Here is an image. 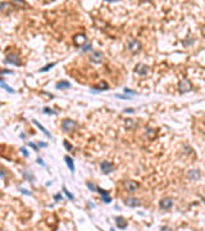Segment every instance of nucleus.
<instances>
[{
    "instance_id": "obj_34",
    "label": "nucleus",
    "mask_w": 205,
    "mask_h": 231,
    "mask_svg": "<svg viewBox=\"0 0 205 231\" xmlns=\"http://www.w3.org/2000/svg\"><path fill=\"white\" fill-rule=\"evenodd\" d=\"M21 152H22V154L24 157H28V152L26 150V148H21Z\"/></svg>"
},
{
    "instance_id": "obj_39",
    "label": "nucleus",
    "mask_w": 205,
    "mask_h": 231,
    "mask_svg": "<svg viewBox=\"0 0 205 231\" xmlns=\"http://www.w3.org/2000/svg\"><path fill=\"white\" fill-rule=\"evenodd\" d=\"M192 42H194V40H187V41H183V45H185V46H187V45L192 44Z\"/></svg>"
},
{
    "instance_id": "obj_30",
    "label": "nucleus",
    "mask_w": 205,
    "mask_h": 231,
    "mask_svg": "<svg viewBox=\"0 0 205 231\" xmlns=\"http://www.w3.org/2000/svg\"><path fill=\"white\" fill-rule=\"evenodd\" d=\"M101 198H103V202H104V203H107V204H109L112 202V199H110L109 195H104V197H101Z\"/></svg>"
},
{
    "instance_id": "obj_12",
    "label": "nucleus",
    "mask_w": 205,
    "mask_h": 231,
    "mask_svg": "<svg viewBox=\"0 0 205 231\" xmlns=\"http://www.w3.org/2000/svg\"><path fill=\"white\" fill-rule=\"evenodd\" d=\"M200 177H201V172H200V169H197V168L190 169V171L187 172V179H189V180L196 181V180H199Z\"/></svg>"
},
{
    "instance_id": "obj_24",
    "label": "nucleus",
    "mask_w": 205,
    "mask_h": 231,
    "mask_svg": "<svg viewBox=\"0 0 205 231\" xmlns=\"http://www.w3.org/2000/svg\"><path fill=\"white\" fill-rule=\"evenodd\" d=\"M93 51V45L91 44H85L82 46V53H86V51Z\"/></svg>"
},
{
    "instance_id": "obj_23",
    "label": "nucleus",
    "mask_w": 205,
    "mask_h": 231,
    "mask_svg": "<svg viewBox=\"0 0 205 231\" xmlns=\"http://www.w3.org/2000/svg\"><path fill=\"white\" fill-rule=\"evenodd\" d=\"M63 193H64V194L67 195V197H68L69 200H75V197H73V195L70 194L68 190H67V187H65V186H63Z\"/></svg>"
},
{
    "instance_id": "obj_41",
    "label": "nucleus",
    "mask_w": 205,
    "mask_h": 231,
    "mask_svg": "<svg viewBox=\"0 0 205 231\" xmlns=\"http://www.w3.org/2000/svg\"><path fill=\"white\" fill-rule=\"evenodd\" d=\"M1 177H3V179H4V177H5V169H4V168L1 169Z\"/></svg>"
},
{
    "instance_id": "obj_9",
    "label": "nucleus",
    "mask_w": 205,
    "mask_h": 231,
    "mask_svg": "<svg viewBox=\"0 0 205 231\" xmlns=\"http://www.w3.org/2000/svg\"><path fill=\"white\" fill-rule=\"evenodd\" d=\"M125 204L127 205V207H130V208H136V207H140V205H141V202H140L139 198L130 197V198L125 199Z\"/></svg>"
},
{
    "instance_id": "obj_18",
    "label": "nucleus",
    "mask_w": 205,
    "mask_h": 231,
    "mask_svg": "<svg viewBox=\"0 0 205 231\" xmlns=\"http://www.w3.org/2000/svg\"><path fill=\"white\" fill-rule=\"evenodd\" d=\"M32 122H33V123H35V125H36V126L38 127V130H40V131H42V132H44V134H45V136H48V137H50V136H51V134H50V132H49V131H48L46 129H45V127H44V126H42V125H41V123H40V122H37V121H36V119H33V121H32Z\"/></svg>"
},
{
    "instance_id": "obj_2",
    "label": "nucleus",
    "mask_w": 205,
    "mask_h": 231,
    "mask_svg": "<svg viewBox=\"0 0 205 231\" xmlns=\"http://www.w3.org/2000/svg\"><path fill=\"white\" fill-rule=\"evenodd\" d=\"M76 126H77V123H76V121H73V119L65 118V119L62 121V130L64 131L65 134L73 132V131H75V129H76Z\"/></svg>"
},
{
    "instance_id": "obj_25",
    "label": "nucleus",
    "mask_w": 205,
    "mask_h": 231,
    "mask_svg": "<svg viewBox=\"0 0 205 231\" xmlns=\"http://www.w3.org/2000/svg\"><path fill=\"white\" fill-rule=\"evenodd\" d=\"M115 98H118V99H125V100H131V97H128V95H125V94H115L114 95Z\"/></svg>"
},
{
    "instance_id": "obj_14",
    "label": "nucleus",
    "mask_w": 205,
    "mask_h": 231,
    "mask_svg": "<svg viewBox=\"0 0 205 231\" xmlns=\"http://www.w3.org/2000/svg\"><path fill=\"white\" fill-rule=\"evenodd\" d=\"M115 223H117V226H118V229H121V230H123V229H126L127 227V221H126V218H123L122 216H118V217H115Z\"/></svg>"
},
{
    "instance_id": "obj_19",
    "label": "nucleus",
    "mask_w": 205,
    "mask_h": 231,
    "mask_svg": "<svg viewBox=\"0 0 205 231\" xmlns=\"http://www.w3.org/2000/svg\"><path fill=\"white\" fill-rule=\"evenodd\" d=\"M145 135H146L149 139H154L155 135H157V130H153L150 127H146V131H145Z\"/></svg>"
},
{
    "instance_id": "obj_29",
    "label": "nucleus",
    "mask_w": 205,
    "mask_h": 231,
    "mask_svg": "<svg viewBox=\"0 0 205 231\" xmlns=\"http://www.w3.org/2000/svg\"><path fill=\"white\" fill-rule=\"evenodd\" d=\"M123 91H125L126 94H130V95H137V92H136V91L131 90V89H128V87H125V89H123Z\"/></svg>"
},
{
    "instance_id": "obj_33",
    "label": "nucleus",
    "mask_w": 205,
    "mask_h": 231,
    "mask_svg": "<svg viewBox=\"0 0 205 231\" xmlns=\"http://www.w3.org/2000/svg\"><path fill=\"white\" fill-rule=\"evenodd\" d=\"M54 199H55L56 202H59V200H63V197H62L61 194H56V195H54Z\"/></svg>"
},
{
    "instance_id": "obj_20",
    "label": "nucleus",
    "mask_w": 205,
    "mask_h": 231,
    "mask_svg": "<svg viewBox=\"0 0 205 231\" xmlns=\"http://www.w3.org/2000/svg\"><path fill=\"white\" fill-rule=\"evenodd\" d=\"M0 85H1V87L4 89V90H6V91H8V92H10V94H14V92H16V91H14L12 87H9L8 85L5 84V81H4V80H1V81H0Z\"/></svg>"
},
{
    "instance_id": "obj_16",
    "label": "nucleus",
    "mask_w": 205,
    "mask_h": 231,
    "mask_svg": "<svg viewBox=\"0 0 205 231\" xmlns=\"http://www.w3.org/2000/svg\"><path fill=\"white\" fill-rule=\"evenodd\" d=\"M55 87L58 89V90H62V89H69L70 87V82H69V81H64V80L59 81V82L55 85Z\"/></svg>"
},
{
    "instance_id": "obj_38",
    "label": "nucleus",
    "mask_w": 205,
    "mask_h": 231,
    "mask_svg": "<svg viewBox=\"0 0 205 231\" xmlns=\"http://www.w3.org/2000/svg\"><path fill=\"white\" fill-rule=\"evenodd\" d=\"M37 163H38V164H41V166H44V167H45V162L42 161L41 158H37Z\"/></svg>"
},
{
    "instance_id": "obj_36",
    "label": "nucleus",
    "mask_w": 205,
    "mask_h": 231,
    "mask_svg": "<svg viewBox=\"0 0 205 231\" xmlns=\"http://www.w3.org/2000/svg\"><path fill=\"white\" fill-rule=\"evenodd\" d=\"M123 113H135V109L133 108H130V109H125Z\"/></svg>"
},
{
    "instance_id": "obj_21",
    "label": "nucleus",
    "mask_w": 205,
    "mask_h": 231,
    "mask_svg": "<svg viewBox=\"0 0 205 231\" xmlns=\"http://www.w3.org/2000/svg\"><path fill=\"white\" fill-rule=\"evenodd\" d=\"M56 64V63L54 62V63H49V64H46L45 67H42V68H40L38 69V72H46V71H49V69H51L53 67H54Z\"/></svg>"
},
{
    "instance_id": "obj_11",
    "label": "nucleus",
    "mask_w": 205,
    "mask_h": 231,
    "mask_svg": "<svg viewBox=\"0 0 205 231\" xmlns=\"http://www.w3.org/2000/svg\"><path fill=\"white\" fill-rule=\"evenodd\" d=\"M135 72L140 76H145V74L149 73V67L145 66L144 63H139L136 67H135Z\"/></svg>"
},
{
    "instance_id": "obj_22",
    "label": "nucleus",
    "mask_w": 205,
    "mask_h": 231,
    "mask_svg": "<svg viewBox=\"0 0 205 231\" xmlns=\"http://www.w3.org/2000/svg\"><path fill=\"white\" fill-rule=\"evenodd\" d=\"M23 175H24V177L30 181V182H33L35 181V177H33V175H31V173H28L27 171H23Z\"/></svg>"
},
{
    "instance_id": "obj_3",
    "label": "nucleus",
    "mask_w": 205,
    "mask_h": 231,
    "mask_svg": "<svg viewBox=\"0 0 205 231\" xmlns=\"http://www.w3.org/2000/svg\"><path fill=\"white\" fill-rule=\"evenodd\" d=\"M192 90V84L190 82L189 79H182L178 82V91L181 94H186V92H190Z\"/></svg>"
},
{
    "instance_id": "obj_10",
    "label": "nucleus",
    "mask_w": 205,
    "mask_h": 231,
    "mask_svg": "<svg viewBox=\"0 0 205 231\" xmlns=\"http://www.w3.org/2000/svg\"><path fill=\"white\" fill-rule=\"evenodd\" d=\"M172 205H173V199L171 198H164L159 202V207H160V209H164V211H169L172 208Z\"/></svg>"
},
{
    "instance_id": "obj_5",
    "label": "nucleus",
    "mask_w": 205,
    "mask_h": 231,
    "mask_svg": "<svg viewBox=\"0 0 205 231\" xmlns=\"http://www.w3.org/2000/svg\"><path fill=\"white\" fill-rule=\"evenodd\" d=\"M100 171L104 173V175H109V173H112L114 171V166L109 161H103L100 163Z\"/></svg>"
},
{
    "instance_id": "obj_8",
    "label": "nucleus",
    "mask_w": 205,
    "mask_h": 231,
    "mask_svg": "<svg viewBox=\"0 0 205 231\" xmlns=\"http://www.w3.org/2000/svg\"><path fill=\"white\" fill-rule=\"evenodd\" d=\"M5 63H9V64H14V66H19V64H21L19 55L16 54V53H10V54L6 55Z\"/></svg>"
},
{
    "instance_id": "obj_40",
    "label": "nucleus",
    "mask_w": 205,
    "mask_h": 231,
    "mask_svg": "<svg viewBox=\"0 0 205 231\" xmlns=\"http://www.w3.org/2000/svg\"><path fill=\"white\" fill-rule=\"evenodd\" d=\"M201 34H203V36L205 37V24H204L203 27H201Z\"/></svg>"
},
{
    "instance_id": "obj_27",
    "label": "nucleus",
    "mask_w": 205,
    "mask_h": 231,
    "mask_svg": "<svg viewBox=\"0 0 205 231\" xmlns=\"http://www.w3.org/2000/svg\"><path fill=\"white\" fill-rule=\"evenodd\" d=\"M86 185H87V187H89V189H90L91 191H96V189H98L96 185H95L94 182H90V181H89V182H87Z\"/></svg>"
},
{
    "instance_id": "obj_28",
    "label": "nucleus",
    "mask_w": 205,
    "mask_h": 231,
    "mask_svg": "<svg viewBox=\"0 0 205 231\" xmlns=\"http://www.w3.org/2000/svg\"><path fill=\"white\" fill-rule=\"evenodd\" d=\"M63 145H64V147H65V149H67V150H68V152H72V150H73V147H72V145H70V144H69L67 140H64V143H63Z\"/></svg>"
},
{
    "instance_id": "obj_37",
    "label": "nucleus",
    "mask_w": 205,
    "mask_h": 231,
    "mask_svg": "<svg viewBox=\"0 0 205 231\" xmlns=\"http://www.w3.org/2000/svg\"><path fill=\"white\" fill-rule=\"evenodd\" d=\"M5 73H10V74H12V73H13V71H9V69H3V71H1V74H5Z\"/></svg>"
},
{
    "instance_id": "obj_32",
    "label": "nucleus",
    "mask_w": 205,
    "mask_h": 231,
    "mask_svg": "<svg viewBox=\"0 0 205 231\" xmlns=\"http://www.w3.org/2000/svg\"><path fill=\"white\" fill-rule=\"evenodd\" d=\"M21 193H23L24 195H31V191H28V190H26V189H23V187H21Z\"/></svg>"
},
{
    "instance_id": "obj_13",
    "label": "nucleus",
    "mask_w": 205,
    "mask_h": 231,
    "mask_svg": "<svg viewBox=\"0 0 205 231\" xmlns=\"http://www.w3.org/2000/svg\"><path fill=\"white\" fill-rule=\"evenodd\" d=\"M109 89V85L105 82V81H101L100 84H98L96 86H95V89H91V92H98V91H107Z\"/></svg>"
},
{
    "instance_id": "obj_1",
    "label": "nucleus",
    "mask_w": 205,
    "mask_h": 231,
    "mask_svg": "<svg viewBox=\"0 0 205 231\" xmlns=\"http://www.w3.org/2000/svg\"><path fill=\"white\" fill-rule=\"evenodd\" d=\"M126 46H127V49H128L131 53H133V54H136V53L141 51V49H142V45H141V42L139 40H136V39H130V40L127 41Z\"/></svg>"
},
{
    "instance_id": "obj_17",
    "label": "nucleus",
    "mask_w": 205,
    "mask_h": 231,
    "mask_svg": "<svg viewBox=\"0 0 205 231\" xmlns=\"http://www.w3.org/2000/svg\"><path fill=\"white\" fill-rule=\"evenodd\" d=\"M64 161H65V163H67V166H68V168L70 169V172H75V163H73V161H72V158L69 157V155H65L64 157Z\"/></svg>"
},
{
    "instance_id": "obj_31",
    "label": "nucleus",
    "mask_w": 205,
    "mask_h": 231,
    "mask_svg": "<svg viewBox=\"0 0 205 231\" xmlns=\"http://www.w3.org/2000/svg\"><path fill=\"white\" fill-rule=\"evenodd\" d=\"M28 145H30V147H31V148H32V149H33V150H35V152H38V145H36V144H33V143H31V141H30V143H28Z\"/></svg>"
},
{
    "instance_id": "obj_26",
    "label": "nucleus",
    "mask_w": 205,
    "mask_h": 231,
    "mask_svg": "<svg viewBox=\"0 0 205 231\" xmlns=\"http://www.w3.org/2000/svg\"><path fill=\"white\" fill-rule=\"evenodd\" d=\"M45 113V114H53L55 116L56 114V111H54V109H50V108H44V111H42Z\"/></svg>"
},
{
    "instance_id": "obj_15",
    "label": "nucleus",
    "mask_w": 205,
    "mask_h": 231,
    "mask_svg": "<svg viewBox=\"0 0 205 231\" xmlns=\"http://www.w3.org/2000/svg\"><path fill=\"white\" fill-rule=\"evenodd\" d=\"M125 126H126V129H128V130L136 129V127H137V121H133L132 118H127L125 121Z\"/></svg>"
},
{
    "instance_id": "obj_7",
    "label": "nucleus",
    "mask_w": 205,
    "mask_h": 231,
    "mask_svg": "<svg viewBox=\"0 0 205 231\" xmlns=\"http://www.w3.org/2000/svg\"><path fill=\"white\" fill-rule=\"evenodd\" d=\"M90 60L93 63H101L104 60V54L100 50H93L90 54Z\"/></svg>"
},
{
    "instance_id": "obj_4",
    "label": "nucleus",
    "mask_w": 205,
    "mask_h": 231,
    "mask_svg": "<svg viewBox=\"0 0 205 231\" xmlns=\"http://www.w3.org/2000/svg\"><path fill=\"white\" fill-rule=\"evenodd\" d=\"M123 187H125V190L128 191V193H135V191L139 190L140 184L135 180H126L125 182H123Z\"/></svg>"
},
{
    "instance_id": "obj_35",
    "label": "nucleus",
    "mask_w": 205,
    "mask_h": 231,
    "mask_svg": "<svg viewBox=\"0 0 205 231\" xmlns=\"http://www.w3.org/2000/svg\"><path fill=\"white\" fill-rule=\"evenodd\" d=\"M37 145H38V148H40V147H42V148H46V147H48V144H46V143H44V141H40V143H37Z\"/></svg>"
},
{
    "instance_id": "obj_6",
    "label": "nucleus",
    "mask_w": 205,
    "mask_h": 231,
    "mask_svg": "<svg viewBox=\"0 0 205 231\" xmlns=\"http://www.w3.org/2000/svg\"><path fill=\"white\" fill-rule=\"evenodd\" d=\"M87 39H86V35L85 34H77L73 36V44L78 48H82L85 44H87Z\"/></svg>"
}]
</instances>
